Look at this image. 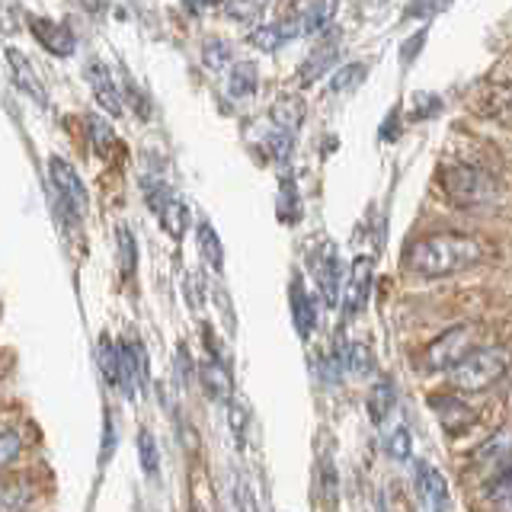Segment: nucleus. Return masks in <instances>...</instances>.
Segmentation results:
<instances>
[{"mask_svg": "<svg viewBox=\"0 0 512 512\" xmlns=\"http://www.w3.org/2000/svg\"><path fill=\"white\" fill-rule=\"evenodd\" d=\"M490 247L474 234L436 231L426 237H416L404 253V266L423 279H445L455 272L474 269L487 260Z\"/></svg>", "mask_w": 512, "mask_h": 512, "instance_id": "obj_1", "label": "nucleus"}, {"mask_svg": "<svg viewBox=\"0 0 512 512\" xmlns=\"http://www.w3.org/2000/svg\"><path fill=\"white\" fill-rule=\"evenodd\" d=\"M439 186L448 199L464 208L503 202V186L493 173L480 170L474 164H445L439 170Z\"/></svg>", "mask_w": 512, "mask_h": 512, "instance_id": "obj_2", "label": "nucleus"}, {"mask_svg": "<svg viewBox=\"0 0 512 512\" xmlns=\"http://www.w3.org/2000/svg\"><path fill=\"white\" fill-rule=\"evenodd\" d=\"M512 365L509 349L503 346H477L471 356H464L455 368H448V381L455 384L458 391H487L500 381Z\"/></svg>", "mask_w": 512, "mask_h": 512, "instance_id": "obj_3", "label": "nucleus"}, {"mask_svg": "<svg viewBox=\"0 0 512 512\" xmlns=\"http://www.w3.org/2000/svg\"><path fill=\"white\" fill-rule=\"evenodd\" d=\"M48 189H52V205L61 221L77 224L87 218V208H90V192L80 180V173L74 170V164L68 157L52 154L48 157Z\"/></svg>", "mask_w": 512, "mask_h": 512, "instance_id": "obj_4", "label": "nucleus"}, {"mask_svg": "<svg viewBox=\"0 0 512 512\" xmlns=\"http://www.w3.org/2000/svg\"><path fill=\"white\" fill-rule=\"evenodd\" d=\"M480 343V333L477 327L471 324H458L452 330H445L442 336H436L426 352H423V365L429 372H448V368H455L464 356H471Z\"/></svg>", "mask_w": 512, "mask_h": 512, "instance_id": "obj_5", "label": "nucleus"}, {"mask_svg": "<svg viewBox=\"0 0 512 512\" xmlns=\"http://www.w3.org/2000/svg\"><path fill=\"white\" fill-rule=\"evenodd\" d=\"M311 272L320 288L327 308H340L343 304V288H346V266L340 260V250L333 244H320L311 250Z\"/></svg>", "mask_w": 512, "mask_h": 512, "instance_id": "obj_6", "label": "nucleus"}, {"mask_svg": "<svg viewBox=\"0 0 512 512\" xmlns=\"http://www.w3.org/2000/svg\"><path fill=\"white\" fill-rule=\"evenodd\" d=\"M340 52H343V32L330 29L327 36L314 45V52L301 61V68H298V80H301L304 87H314L317 80L330 77L336 68H340Z\"/></svg>", "mask_w": 512, "mask_h": 512, "instance_id": "obj_7", "label": "nucleus"}, {"mask_svg": "<svg viewBox=\"0 0 512 512\" xmlns=\"http://www.w3.org/2000/svg\"><path fill=\"white\" fill-rule=\"evenodd\" d=\"M372 272H375L372 256H359V260L352 263L349 276H346V288H343V314L346 317H356L365 311L368 295H372Z\"/></svg>", "mask_w": 512, "mask_h": 512, "instance_id": "obj_8", "label": "nucleus"}, {"mask_svg": "<svg viewBox=\"0 0 512 512\" xmlns=\"http://www.w3.org/2000/svg\"><path fill=\"white\" fill-rule=\"evenodd\" d=\"M87 84L96 96V103H100L103 112L109 116H122L125 109V96H122V87L116 84V77L109 74V68L103 61H87Z\"/></svg>", "mask_w": 512, "mask_h": 512, "instance_id": "obj_9", "label": "nucleus"}, {"mask_svg": "<svg viewBox=\"0 0 512 512\" xmlns=\"http://www.w3.org/2000/svg\"><path fill=\"white\" fill-rule=\"evenodd\" d=\"M288 311H292V324H295L298 336L308 340V336L317 330V304H314V295L308 292V285H304L301 272H292V285H288Z\"/></svg>", "mask_w": 512, "mask_h": 512, "instance_id": "obj_10", "label": "nucleus"}, {"mask_svg": "<svg viewBox=\"0 0 512 512\" xmlns=\"http://www.w3.org/2000/svg\"><path fill=\"white\" fill-rule=\"evenodd\" d=\"M26 20H29V29H32V39H36L45 52H52L58 58H68L74 52L77 39L64 23L48 20V16H26Z\"/></svg>", "mask_w": 512, "mask_h": 512, "instance_id": "obj_11", "label": "nucleus"}, {"mask_svg": "<svg viewBox=\"0 0 512 512\" xmlns=\"http://www.w3.org/2000/svg\"><path fill=\"white\" fill-rule=\"evenodd\" d=\"M429 404H432V410H436V416H439V423H442V429L445 432H452V436H461L464 429H471L474 426V410L464 404L461 397H455V394H432L429 397Z\"/></svg>", "mask_w": 512, "mask_h": 512, "instance_id": "obj_12", "label": "nucleus"}, {"mask_svg": "<svg viewBox=\"0 0 512 512\" xmlns=\"http://www.w3.org/2000/svg\"><path fill=\"white\" fill-rule=\"evenodd\" d=\"M199 378L208 397L218 400V404H231L234 381H231V368L224 362V356H212V352H208L205 362L199 365Z\"/></svg>", "mask_w": 512, "mask_h": 512, "instance_id": "obj_13", "label": "nucleus"}, {"mask_svg": "<svg viewBox=\"0 0 512 512\" xmlns=\"http://www.w3.org/2000/svg\"><path fill=\"white\" fill-rule=\"evenodd\" d=\"M413 477H416V490H420L423 503L429 506V512H445L448 509V484L445 477L432 468L429 461H416L413 464Z\"/></svg>", "mask_w": 512, "mask_h": 512, "instance_id": "obj_14", "label": "nucleus"}, {"mask_svg": "<svg viewBox=\"0 0 512 512\" xmlns=\"http://www.w3.org/2000/svg\"><path fill=\"white\" fill-rule=\"evenodd\" d=\"M301 16H292V20H276V23H263L260 29L250 32V45L260 48V52H279L282 45H288V39L301 36Z\"/></svg>", "mask_w": 512, "mask_h": 512, "instance_id": "obj_15", "label": "nucleus"}, {"mask_svg": "<svg viewBox=\"0 0 512 512\" xmlns=\"http://www.w3.org/2000/svg\"><path fill=\"white\" fill-rule=\"evenodd\" d=\"M269 119H272V128H276V132L295 138L301 132V122H304V100L295 93L276 96V103L269 106Z\"/></svg>", "mask_w": 512, "mask_h": 512, "instance_id": "obj_16", "label": "nucleus"}, {"mask_svg": "<svg viewBox=\"0 0 512 512\" xmlns=\"http://www.w3.org/2000/svg\"><path fill=\"white\" fill-rule=\"evenodd\" d=\"M7 64H10V71H13V80H16V87H20L26 96H32L39 106H45V84H42V77L36 74V68H32V61L20 52V48H7Z\"/></svg>", "mask_w": 512, "mask_h": 512, "instance_id": "obj_17", "label": "nucleus"}, {"mask_svg": "<svg viewBox=\"0 0 512 512\" xmlns=\"http://www.w3.org/2000/svg\"><path fill=\"white\" fill-rule=\"evenodd\" d=\"M157 218H160V224H164V231H167L173 240H183L186 231H189L192 212H189V205L173 192V196L157 208Z\"/></svg>", "mask_w": 512, "mask_h": 512, "instance_id": "obj_18", "label": "nucleus"}, {"mask_svg": "<svg viewBox=\"0 0 512 512\" xmlns=\"http://www.w3.org/2000/svg\"><path fill=\"white\" fill-rule=\"evenodd\" d=\"M260 87V71L253 61H234L228 68V96L231 100H250Z\"/></svg>", "mask_w": 512, "mask_h": 512, "instance_id": "obj_19", "label": "nucleus"}, {"mask_svg": "<svg viewBox=\"0 0 512 512\" xmlns=\"http://www.w3.org/2000/svg\"><path fill=\"white\" fill-rule=\"evenodd\" d=\"M336 10H340V0H311L308 10L301 13V29L308 36H324L336 20Z\"/></svg>", "mask_w": 512, "mask_h": 512, "instance_id": "obj_20", "label": "nucleus"}, {"mask_svg": "<svg viewBox=\"0 0 512 512\" xmlns=\"http://www.w3.org/2000/svg\"><path fill=\"white\" fill-rule=\"evenodd\" d=\"M365 77H368V64H362V61L340 64V68L330 74L327 90H330V96H349L365 84Z\"/></svg>", "mask_w": 512, "mask_h": 512, "instance_id": "obj_21", "label": "nucleus"}, {"mask_svg": "<svg viewBox=\"0 0 512 512\" xmlns=\"http://www.w3.org/2000/svg\"><path fill=\"white\" fill-rule=\"evenodd\" d=\"M484 112L506 128H512V84H493L484 93Z\"/></svg>", "mask_w": 512, "mask_h": 512, "instance_id": "obj_22", "label": "nucleus"}, {"mask_svg": "<svg viewBox=\"0 0 512 512\" xmlns=\"http://www.w3.org/2000/svg\"><path fill=\"white\" fill-rule=\"evenodd\" d=\"M394 404H397L394 381H378L375 388L368 391V416H372V423L388 420V416L394 413Z\"/></svg>", "mask_w": 512, "mask_h": 512, "instance_id": "obj_23", "label": "nucleus"}, {"mask_svg": "<svg viewBox=\"0 0 512 512\" xmlns=\"http://www.w3.org/2000/svg\"><path fill=\"white\" fill-rule=\"evenodd\" d=\"M196 237H199V250H202V260L212 266L215 272H221L224 269V247H221V237H218V231L208 224L205 218L196 224Z\"/></svg>", "mask_w": 512, "mask_h": 512, "instance_id": "obj_24", "label": "nucleus"}, {"mask_svg": "<svg viewBox=\"0 0 512 512\" xmlns=\"http://www.w3.org/2000/svg\"><path fill=\"white\" fill-rule=\"evenodd\" d=\"M32 496L36 490L23 480H0V512H23L32 503Z\"/></svg>", "mask_w": 512, "mask_h": 512, "instance_id": "obj_25", "label": "nucleus"}, {"mask_svg": "<svg viewBox=\"0 0 512 512\" xmlns=\"http://www.w3.org/2000/svg\"><path fill=\"white\" fill-rule=\"evenodd\" d=\"M87 138H90V148L100 154V157H109V151L116 148V132H112V125H109V119H103V116H87Z\"/></svg>", "mask_w": 512, "mask_h": 512, "instance_id": "obj_26", "label": "nucleus"}, {"mask_svg": "<svg viewBox=\"0 0 512 512\" xmlns=\"http://www.w3.org/2000/svg\"><path fill=\"white\" fill-rule=\"evenodd\" d=\"M317 490H320V500H324V506L340 503V477H336L330 455H324L317 464Z\"/></svg>", "mask_w": 512, "mask_h": 512, "instance_id": "obj_27", "label": "nucleus"}, {"mask_svg": "<svg viewBox=\"0 0 512 512\" xmlns=\"http://www.w3.org/2000/svg\"><path fill=\"white\" fill-rule=\"evenodd\" d=\"M202 61H205V68L208 71H215V74H228V68L234 64V52H231V45L228 42H221V39H208L205 48H202Z\"/></svg>", "mask_w": 512, "mask_h": 512, "instance_id": "obj_28", "label": "nucleus"}, {"mask_svg": "<svg viewBox=\"0 0 512 512\" xmlns=\"http://www.w3.org/2000/svg\"><path fill=\"white\" fill-rule=\"evenodd\" d=\"M116 244H119V263H122V276H135V266H138V240L135 231L119 224L116 228Z\"/></svg>", "mask_w": 512, "mask_h": 512, "instance_id": "obj_29", "label": "nucleus"}, {"mask_svg": "<svg viewBox=\"0 0 512 512\" xmlns=\"http://www.w3.org/2000/svg\"><path fill=\"white\" fill-rule=\"evenodd\" d=\"M96 356H100V372H103L106 384L109 388H119V343L109 340V336H100Z\"/></svg>", "mask_w": 512, "mask_h": 512, "instance_id": "obj_30", "label": "nucleus"}, {"mask_svg": "<svg viewBox=\"0 0 512 512\" xmlns=\"http://www.w3.org/2000/svg\"><path fill=\"white\" fill-rule=\"evenodd\" d=\"M221 7L234 23H256L269 7V0H224Z\"/></svg>", "mask_w": 512, "mask_h": 512, "instance_id": "obj_31", "label": "nucleus"}, {"mask_svg": "<svg viewBox=\"0 0 512 512\" xmlns=\"http://www.w3.org/2000/svg\"><path fill=\"white\" fill-rule=\"evenodd\" d=\"M346 372L352 375H372L375 372V352L365 343H349L346 346Z\"/></svg>", "mask_w": 512, "mask_h": 512, "instance_id": "obj_32", "label": "nucleus"}, {"mask_svg": "<svg viewBox=\"0 0 512 512\" xmlns=\"http://www.w3.org/2000/svg\"><path fill=\"white\" fill-rule=\"evenodd\" d=\"M413 452V439H410V429L407 426H394L388 436H384V455L394 458V461H407Z\"/></svg>", "mask_w": 512, "mask_h": 512, "instance_id": "obj_33", "label": "nucleus"}, {"mask_svg": "<svg viewBox=\"0 0 512 512\" xmlns=\"http://www.w3.org/2000/svg\"><path fill=\"white\" fill-rule=\"evenodd\" d=\"M138 458H141V468L148 477H157V464H160V455H157V442L148 429L138 432Z\"/></svg>", "mask_w": 512, "mask_h": 512, "instance_id": "obj_34", "label": "nucleus"}, {"mask_svg": "<svg viewBox=\"0 0 512 512\" xmlns=\"http://www.w3.org/2000/svg\"><path fill=\"white\" fill-rule=\"evenodd\" d=\"M487 487H490V493L496 496V500L506 496V493H512V452L503 461H496V471H493Z\"/></svg>", "mask_w": 512, "mask_h": 512, "instance_id": "obj_35", "label": "nucleus"}, {"mask_svg": "<svg viewBox=\"0 0 512 512\" xmlns=\"http://www.w3.org/2000/svg\"><path fill=\"white\" fill-rule=\"evenodd\" d=\"M20 448H23V436L20 432H0V471L7 468V464L20 455Z\"/></svg>", "mask_w": 512, "mask_h": 512, "instance_id": "obj_36", "label": "nucleus"}, {"mask_svg": "<svg viewBox=\"0 0 512 512\" xmlns=\"http://www.w3.org/2000/svg\"><path fill=\"white\" fill-rule=\"evenodd\" d=\"M448 4H452V0H413V4L407 7V20H429V16H436L439 10H445Z\"/></svg>", "mask_w": 512, "mask_h": 512, "instance_id": "obj_37", "label": "nucleus"}, {"mask_svg": "<svg viewBox=\"0 0 512 512\" xmlns=\"http://www.w3.org/2000/svg\"><path fill=\"white\" fill-rule=\"evenodd\" d=\"M192 375H196V368H192V359H189V349L180 343L176 346V378H180V384H189Z\"/></svg>", "mask_w": 512, "mask_h": 512, "instance_id": "obj_38", "label": "nucleus"}, {"mask_svg": "<svg viewBox=\"0 0 512 512\" xmlns=\"http://www.w3.org/2000/svg\"><path fill=\"white\" fill-rule=\"evenodd\" d=\"M231 432H234L237 445H244V432H247V410L240 407V404H234V400H231Z\"/></svg>", "mask_w": 512, "mask_h": 512, "instance_id": "obj_39", "label": "nucleus"}, {"mask_svg": "<svg viewBox=\"0 0 512 512\" xmlns=\"http://www.w3.org/2000/svg\"><path fill=\"white\" fill-rule=\"evenodd\" d=\"M234 503H237L240 512H260V509H256V500H253V493H250V487L244 484V480H237V484H234Z\"/></svg>", "mask_w": 512, "mask_h": 512, "instance_id": "obj_40", "label": "nucleus"}, {"mask_svg": "<svg viewBox=\"0 0 512 512\" xmlns=\"http://www.w3.org/2000/svg\"><path fill=\"white\" fill-rule=\"evenodd\" d=\"M218 4H224V0H186V7H189L192 13H202V10L218 7Z\"/></svg>", "mask_w": 512, "mask_h": 512, "instance_id": "obj_41", "label": "nucleus"}, {"mask_svg": "<svg viewBox=\"0 0 512 512\" xmlns=\"http://www.w3.org/2000/svg\"><path fill=\"white\" fill-rule=\"evenodd\" d=\"M500 512H512V493L500 496Z\"/></svg>", "mask_w": 512, "mask_h": 512, "instance_id": "obj_42", "label": "nucleus"}]
</instances>
